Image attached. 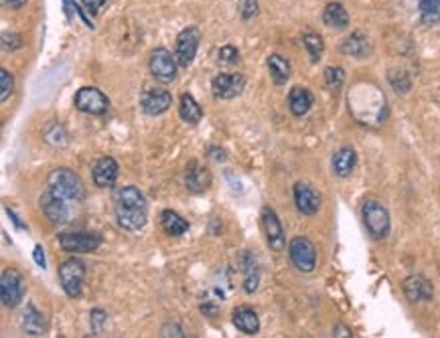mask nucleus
<instances>
[{"label":"nucleus","instance_id":"19","mask_svg":"<svg viewBox=\"0 0 440 338\" xmlns=\"http://www.w3.org/2000/svg\"><path fill=\"white\" fill-rule=\"evenodd\" d=\"M185 182H187L189 191L201 193V191H207V186L211 184V174H209V170L205 169V167H201L199 162H191L187 167Z\"/></svg>","mask_w":440,"mask_h":338},{"label":"nucleus","instance_id":"33","mask_svg":"<svg viewBox=\"0 0 440 338\" xmlns=\"http://www.w3.org/2000/svg\"><path fill=\"white\" fill-rule=\"evenodd\" d=\"M12 89H14V80H12V75H10L6 69H0V99L6 101L8 95L12 93Z\"/></svg>","mask_w":440,"mask_h":338},{"label":"nucleus","instance_id":"14","mask_svg":"<svg viewBox=\"0 0 440 338\" xmlns=\"http://www.w3.org/2000/svg\"><path fill=\"white\" fill-rule=\"evenodd\" d=\"M246 87V77L240 73H220L213 77V95L220 99H231L235 95H240Z\"/></svg>","mask_w":440,"mask_h":338},{"label":"nucleus","instance_id":"8","mask_svg":"<svg viewBox=\"0 0 440 338\" xmlns=\"http://www.w3.org/2000/svg\"><path fill=\"white\" fill-rule=\"evenodd\" d=\"M73 104L80 112L91 114V116H102L110 110V99L97 89V87H82L78 89Z\"/></svg>","mask_w":440,"mask_h":338},{"label":"nucleus","instance_id":"5","mask_svg":"<svg viewBox=\"0 0 440 338\" xmlns=\"http://www.w3.org/2000/svg\"><path fill=\"white\" fill-rule=\"evenodd\" d=\"M25 290H27V284L23 280V276L12 269V267H6L2 269V276H0V300L6 308H16L23 298H25Z\"/></svg>","mask_w":440,"mask_h":338},{"label":"nucleus","instance_id":"4","mask_svg":"<svg viewBox=\"0 0 440 338\" xmlns=\"http://www.w3.org/2000/svg\"><path fill=\"white\" fill-rule=\"evenodd\" d=\"M59 282L69 298H78L86 282V263L78 257H69L59 265Z\"/></svg>","mask_w":440,"mask_h":338},{"label":"nucleus","instance_id":"22","mask_svg":"<svg viewBox=\"0 0 440 338\" xmlns=\"http://www.w3.org/2000/svg\"><path fill=\"white\" fill-rule=\"evenodd\" d=\"M178 116H181L183 122L193 124V126L201 122L203 110H201V106L195 101V97H193L191 93H183V95H181V101H178Z\"/></svg>","mask_w":440,"mask_h":338},{"label":"nucleus","instance_id":"43","mask_svg":"<svg viewBox=\"0 0 440 338\" xmlns=\"http://www.w3.org/2000/svg\"><path fill=\"white\" fill-rule=\"evenodd\" d=\"M6 211H8V215H10V219H12V223H14V225H16V227H19V229H25V225H23V223H21V221H19V217H16V215H14V213L10 211V209H6Z\"/></svg>","mask_w":440,"mask_h":338},{"label":"nucleus","instance_id":"21","mask_svg":"<svg viewBox=\"0 0 440 338\" xmlns=\"http://www.w3.org/2000/svg\"><path fill=\"white\" fill-rule=\"evenodd\" d=\"M23 330L29 337H43L45 330H47L45 316L33 304H29L27 310H25V314H23Z\"/></svg>","mask_w":440,"mask_h":338},{"label":"nucleus","instance_id":"13","mask_svg":"<svg viewBox=\"0 0 440 338\" xmlns=\"http://www.w3.org/2000/svg\"><path fill=\"white\" fill-rule=\"evenodd\" d=\"M69 201L53 195L51 191H47L43 197H41V209H43L45 217L53 223V225H63L69 221L71 217V209L67 205Z\"/></svg>","mask_w":440,"mask_h":338},{"label":"nucleus","instance_id":"42","mask_svg":"<svg viewBox=\"0 0 440 338\" xmlns=\"http://www.w3.org/2000/svg\"><path fill=\"white\" fill-rule=\"evenodd\" d=\"M2 2L8 4V6H12V8H23L27 4V0H2Z\"/></svg>","mask_w":440,"mask_h":338},{"label":"nucleus","instance_id":"24","mask_svg":"<svg viewBox=\"0 0 440 338\" xmlns=\"http://www.w3.org/2000/svg\"><path fill=\"white\" fill-rule=\"evenodd\" d=\"M323 23L329 27V29H345L349 25V14L347 10L343 8V4L339 2H331L327 4L325 12H323Z\"/></svg>","mask_w":440,"mask_h":338},{"label":"nucleus","instance_id":"36","mask_svg":"<svg viewBox=\"0 0 440 338\" xmlns=\"http://www.w3.org/2000/svg\"><path fill=\"white\" fill-rule=\"evenodd\" d=\"M258 12V2L256 0H242V19H252Z\"/></svg>","mask_w":440,"mask_h":338},{"label":"nucleus","instance_id":"40","mask_svg":"<svg viewBox=\"0 0 440 338\" xmlns=\"http://www.w3.org/2000/svg\"><path fill=\"white\" fill-rule=\"evenodd\" d=\"M333 337H353V335L347 326H343V324H337V326L333 328Z\"/></svg>","mask_w":440,"mask_h":338},{"label":"nucleus","instance_id":"16","mask_svg":"<svg viewBox=\"0 0 440 338\" xmlns=\"http://www.w3.org/2000/svg\"><path fill=\"white\" fill-rule=\"evenodd\" d=\"M93 182L100 189H110L114 186L116 178H118V162L112 156H102L95 165H93Z\"/></svg>","mask_w":440,"mask_h":338},{"label":"nucleus","instance_id":"26","mask_svg":"<svg viewBox=\"0 0 440 338\" xmlns=\"http://www.w3.org/2000/svg\"><path fill=\"white\" fill-rule=\"evenodd\" d=\"M341 53L355 59H363L369 53V41L365 39L363 33H353L341 45Z\"/></svg>","mask_w":440,"mask_h":338},{"label":"nucleus","instance_id":"17","mask_svg":"<svg viewBox=\"0 0 440 338\" xmlns=\"http://www.w3.org/2000/svg\"><path fill=\"white\" fill-rule=\"evenodd\" d=\"M404 294H406V298L410 302L416 304V302H428V300H432L435 290H432V284L426 278H422V276H410L408 280H404Z\"/></svg>","mask_w":440,"mask_h":338},{"label":"nucleus","instance_id":"7","mask_svg":"<svg viewBox=\"0 0 440 338\" xmlns=\"http://www.w3.org/2000/svg\"><path fill=\"white\" fill-rule=\"evenodd\" d=\"M59 245L67 254H91L102 245V235L100 233H84V231L61 233Z\"/></svg>","mask_w":440,"mask_h":338},{"label":"nucleus","instance_id":"23","mask_svg":"<svg viewBox=\"0 0 440 338\" xmlns=\"http://www.w3.org/2000/svg\"><path fill=\"white\" fill-rule=\"evenodd\" d=\"M312 93L308 91L307 87H294L290 93H288V108L294 116H305L308 110L312 108Z\"/></svg>","mask_w":440,"mask_h":338},{"label":"nucleus","instance_id":"39","mask_svg":"<svg viewBox=\"0 0 440 338\" xmlns=\"http://www.w3.org/2000/svg\"><path fill=\"white\" fill-rule=\"evenodd\" d=\"M33 257H35V263H37L39 267H43V269H45L47 261H45V252H43V248H41V245H37V248H35V252H33Z\"/></svg>","mask_w":440,"mask_h":338},{"label":"nucleus","instance_id":"1","mask_svg":"<svg viewBox=\"0 0 440 338\" xmlns=\"http://www.w3.org/2000/svg\"><path fill=\"white\" fill-rule=\"evenodd\" d=\"M116 221L126 231H140L148 221V205L140 189L132 184L122 186L114 193Z\"/></svg>","mask_w":440,"mask_h":338},{"label":"nucleus","instance_id":"9","mask_svg":"<svg viewBox=\"0 0 440 338\" xmlns=\"http://www.w3.org/2000/svg\"><path fill=\"white\" fill-rule=\"evenodd\" d=\"M176 59L167 51V49H154L150 53V59H148V67H150V73L157 82L161 84H171L176 77Z\"/></svg>","mask_w":440,"mask_h":338},{"label":"nucleus","instance_id":"37","mask_svg":"<svg viewBox=\"0 0 440 338\" xmlns=\"http://www.w3.org/2000/svg\"><path fill=\"white\" fill-rule=\"evenodd\" d=\"M89 316H91L93 330H95V333H100V330H102V326L106 324V318H108V316H106L102 310H91V314H89Z\"/></svg>","mask_w":440,"mask_h":338},{"label":"nucleus","instance_id":"32","mask_svg":"<svg viewBox=\"0 0 440 338\" xmlns=\"http://www.w3.org/2000/svg\"><path fill=\"white\" fill-rule=\"evenodd\" d=\"M258 282H260V271L258 267H254L252 263L246 265V280H244V290L248 294H254L256 288H258Z\"/></svg>","mask_w":440,"mask_h":338},{"label":"nucleus","instance_id":"29","mask_svg":"<svg viewBox=\"0 0 440 338\" xmlns=\"http://www.w3.org/2000/svg\"><path fill=\"white\" fill-rule=\"evenodd\" d=\"M418 8L424 23L432 25L440 21V0H418Z\"/></svg>","mask_w":440,"mask_h":338},{"label":"nucleus","instance_id":"30","mask_svg":"<svg viewBox=\"0 0 440 338\" xmlns=\"http://www.w3.org/2000/svg\"><path fill=\"white\" fill-rule=\"evenodd\" d=\"M303 43H305V49H307L308 55H310V61L316 63V61L321 59L323 51H325V43H323V39H321L316 33H305V35H303Z\"/></svg>","mask_w":440,"mask_h":338},{"label":"nucleus","instance_id":"2","mask_svg":"<svg viewBox=\"0 0 440 338\" xmlns=\"http://www.w3.org/2000/svg\"><path fill=\"white\" fill-rule=\"evenodd\" d=\"M47 191L65 199V201H82L84 199V182L71 169H55L47 178Z\"/></svg>","mask_w":440,"mask_h":338},{"label":"nucleus","instance_id":"31","mask_svg":"<svg viewBox=\"0 0 440 338\" xmlns=\"http://www.w3.org/2000/svg\"><path fill=\"white\" fill-rule=\"evenodd\" d=\"M345 82V71L341 67H327L325 69V84L329 89H339Z\"/></svg>","mask_w":440,"mask_h":338},{"label":"nucleus","instance_id":"25","mask_svg":"<svg viewBox=\"0 0 440 338\" xmlns=\"http://www.w3.org/2000/svg\"><path fill=\"white\" fill-rule=\"evenodd\" d=\"M161 225H163V229H165V233L169 237H181V235H185L189 231V223L178 213L171 211V209L163 211V215H161Z\"/></svg>","mask_w":440,"mask_h":338},{"label":"nucleus","instance_id":"11","mask_svg":"<svg viewBox=\"0 0 440 338\" xmlns=\"http://www.w3.org/2000/svg\"><path fill=\"white\" fill-rule=\"evenodd\" d=\"M262 227H264L268 248H270L272 252H282L284 245H286V237H284L282 223H280V219H278V215L274 213V209L264 207V211H262Z\"/></svg>","mask_w":440,"mask_h":338},{"label":"nucleus","instance_id":"28","mask_svg":"<svg viewBox=\"0 0 440 338\" xmlns=\"http://www.w3.org/2000/svg\"><path fill=\"white\" fill-rule=\"evenodd\" d=\"M43 138L47 144H51L55 148L67 146V134H65V130L59 126L57 122H49L47 124V128L43 130Z\"/></svg>","mask_w":440,"mask_h":338},{"label":"nucleus","instance_id":"10","mask_svg":"<svg viewBox=\"0 0 440 338\" xmlns=\"http://www.w3.org/2000/svg\"><path fill=\"white\" fill-rule=\"evenodd\" d=\"M199 43H201V33L197 27H187L178 33L175 45V59L181 67H189L193 63Z\"/></svg>","mask_w":440,"mask_h":338},{"label":"nucleus","instance_id":"3","mask_svg":"<svg viewBox=\"0 0 440 338\" xmlns=\"http://www.w3.org/2000/svg\"><path fill=\"white\" fill-rule=\"evenodd\" d=\"M361 217L365 223V229L369 231V235L373 239H386L390 235L392 229V221H390V213L388 209L380 203V201H365L363 209H361Z\"/></svg>","mask_w":440,"mask_h":338},{"label":"nucleus","instance_id":"18","mask_svg":"<svg viewBox=\"0 0 440 338\" xmlns=\"http://www.w3.org/2000/svg\"><path fill=\"white\" fill-rule=\"evenodd\" d=\"M233 326H235L238 330H242L244 335L254 337V335H258V330H260V318H258V314H256L252 308L240 306V308L233 310Z\"/></svg>","mask_w":440,"mask_h":338},{"label":"nucleus","instance_id":"20","mask_svg":"<svg viewBox=\"0 0 440 338\" xmlns=\"http://www.w3.org/2000/svg\"><path fill=\"white\" fill-rule=\"evenodd\" d=\"M355 165H357V154H355V150L349 148V146H343L341 150H337L335 156H333V160H331L333 172L339 178H347L353 172V169H355Z\"/></svg>","mask_w":440,"mask_h":338},{"label":"nucleus","instance_id":"35","mask_svg":"<svg viewBox=\"0 0 440 338\" xmlns=\"http://www.w3.org/2000/svg\"><path fill=\"white\" fill-rule=\"evenodd\" d=\"M2 47H4V51H14V49H21L23 47V39H21V35H16V33H4L2 35Z\"/></svg>","mask_w":440,"mask_h":338},{"label":"nucleus","instance_id":"38","mask_svg":"<svg viewBox=\"0 0 440 338\" xmlns=\"http://www.w3.org/2000/svg\"><path fill=\"white\" fill-rule=\"evenodd\" d=\"M104 4H106V0H84V6L88 8V12H91V14H97Z\"/></svg>","mask_w":440,"mask_h":338},{"label":"nucleus","instance_id":"15","mask_svg":"<svg viewBox=\"0 0 440 338\" xmlns=\"http://www.w3.org/2000/svg\"><path fill=\"white\" fill-rule=\"evenodd\" d=\"M294 203H297V209L303 215H314L321 209V195L307 182H297L294 184Z\"/></svg>","mask_w":440,"mask_h":338},{"label":"nucleus","instance_id":"6","mask_svg":"<svg viewBox=\"0 0 440 338\" xmlns=\"http://www.w3.org/2000/svg\"><path fill=\"white\" fill-rule=\"evenodd\" d=\"M288 255L292 265L303 274H310L316 267V248L308 237H292L288 245Z\"/></svg>","mask_w":440,"mask_h":338},{"label":"nucleus","instance_id":"12","mask_svg":"<svg viewBox=\"0 0 440 338\" xmlns=\"http://www.w3.org/2000/svg\"><path fill=\"white\" fill-rule=\"evenodd\" d=\"M173 104V95L167 89H146L140 95V108L148 116H161L165 114Z\"/></svg>","mask_w":440,"mask_h":338},{"label":"nucleus","instance_id":"41","mask_svg":"<svg viewBox=\"0 0 440 338\" xmlns=\"http://www.w3.org/2000/svg\"><path fill=\"white\" fill-rule=\"evenodd\" d=\"M207 154H213V158H216V160H225V152L220 150V148H209V150H207Z\"/></svg>","mask_w":440,"mask_h":338},{"label":"nucleus","instance_id":"34","mask_svg":"<svg viewBox=\"0 0 440 338\" xmlns=\"http://www.w3.org/2000/svg\"><path fill=\"white\" fill-rule=\"evenodd\" d=\"M218 57H220V63H223V65H233V63L240 61V51L235 47H231V45H225V47L220 49Z\"/></svg>","mask_w":440,"mask_h":338},{"label":"nucleus","instance_id":"27","mask_svg":"<svg viewBox=\"0 0 440 338\" xmlns=\"http://www.w3.org/2000/svg\"><path fill=\"white\" fill-rule=\"evenodd\" d=\"M268 71L276 85H284L290 77V65L282 55H270L268 57Z\"/></svg>","mask_w":440,"mask_h":338}]
</instances>
